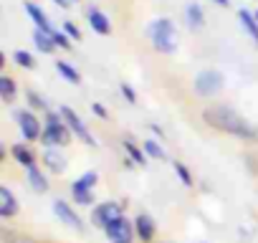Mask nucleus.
<instances>
[{
	"mask_svg": "<svg viewBox=\"0 0 258 243\" xmlns=\"http://www.w3.org/2000/svg\"><path fill=\"white\" fill-rule=\"evenodd\" d=\"M135 230H137V238H140L142 243H152L155 235H157V223L152 220V215L140 213V215L135 218Z\"/></svg>",
	"mask_w": 258,
	"mask_h": 243,
	"instance_id": "11",
	"label": "nucleus"
},
{
	"mask_svg": "<svg viewBox=\"0 0 258 243\" xmlns=\"http://www.w3.org/2000/svg\"><path fill=\"white\" fill-rule=\"evenodd\" d=\"M26 99H28V104H31V109H48V104H46V99H43L41 94H36V91H28V94H26Z\"/></svg>",
	"mask_w": 258,
	"mask_h": 243,
	"instance_id": "27",
	"label": "nucleus"
},
{
	"mask_svg": "<svg viewBox=\"0 0 258 243\" xmlns=\"http://www.w3.org/2000/svg\"><path fill=\"white\" fill-rule=\"evenodd\" d=\"M16 122H18V130H21V135H23L26 142L41 140V135H43L41 119H38L31 109H21V111H16Z\"/></svg>",
	"mask_w": 258,
	"mask_h": 243,
	"instance_id": "8",
	"label": "nucleus"
},
{
	"mask_svg": "<svg viewBox=\"0 0 258 243\" xmlns=\"http://www.w3.org/2000/svg\"><path fill=\"white\" fill-rule=\"evenodd\" d=\"M195 94L198 96H205V99H210V96H215L218 91H223V86H225V76L220 74V71H215V69H205V71H200L198 76H195Z\"/></svg>",
	"mask_w": 258,
	"mask_h": 243,
	"instance_id": "5",
	"label": "nucleus"
},
{
	"mask_svg": "<svg viewBox=\"0 0 258 243\" xmlns=\"http://www.w3.org/2000/svg\"><path fill=\"white\" fill-rule=\"evenodd\" d=\"M41 162H43V165H46V170H48V172H53V175H61V172L66 170V157H63V155H61V150H56V147H46V152H43Z\"/></svg>",
	"mask_w": 258,
	"mask_h": 243,
	"instance_id": "13",
	"label": "nucleus"
},
{
	"mask_svg": "<svg viewBox=\"0 0 258 243\" xmlns=\"http://www.w3.org/2000/svg\"><path fill=\"white\" fill-rule=\"evenodd\" d=\"M185 21H187V26H190L192 31L203 28V23H205V13H203V8H200L198 3H190V6L185 8Z\"/></svg>",
	"mask_w": 258,
	"mask_h": 243,
	"instance_id": "21",
	"label": "nucleus"
},
{
	"mask_svg": "<svg viewBox=\"0 0 258 243\" xmlns=\"http://www.w3.org/2000/svg\"><path fill=\"white\" fill-rule=\"evenodd\" d=\"M91 111H94L96 116H101V119H106V116H109V111H106V109H104L99 101H94V104H91Z\"/></svg>",
	"mask_w": 258,
	"mask_h": 243,
	"instance_id": "32",
	"label": "nucleus"
},
{
	"mask_svg": "<svg viewBox=\"0 0 258 243\" xmlns=\"http://www.w3.org/2000/svg\"><path fill=\"white\" fill-rule=\"evenodd\" d=\"M86 18H89V26H91L94 33H99V36H109L111 33V23H109V18L99 8H91Z\"/></svg>",
	"mask_w": 258,
	"mask_h": 243,
	"instance_id": "15",
	"label": "nucleus"
},
{
	"mask_svg": "<svg viewBox=\"0 0 258 243\" xmlns=\"http://www.w3.org/2000/svg\"><path fill=\"white\" fill-rule=\"evenodd\" d=\"M53 66H56V71H58V74H61V76H63L69 84H81V74H79V71H76V69L69 64V61H56Z\"/></svg>",
	"mask_w": 258,
	"mask_h": 243,
	"instance_id": "23",
	"label": "nucleus"
},
{
	"mask_svg": "<svg viewBox=\"0 0 258 243\" xmlns=\"http://www.w3.org/2000/svg\"><path fill=\"white\" fill-rule=\"evenodd\" d=\"M13 61H16L21 69H28V71H31V69H36V58H33L28 51H23V48H18V51L13 53Z\"/></svg>",
	"mask_w": 258,
	"mask_h": 243,
	"instance_id": "26",
	"label": "nucleus"
},
{
	"mask_svg": "<svg viewBox=\"0 0 258 243\" xmlns=\"http://www.w3.org/2000/svg\"><path fill=\"white\" fill-rule=\"evenodd\" d=\"M21 210V203L11 193L8 185H0V218H13Z\"/></svg>",
	"mask_w": 258,
	"mask_h": 243,
	"instance_id": "12",
	"label": "nucleus"
},
{
	"mask_svg": "<svg viewBox=\"0 0 258 243\" xmlns=\"http://www.w3.org/2000/svg\"><path fill=\"white\" fill-rule=\"evenodd\" d=\"M150 130L157 135V137H165V132H162V127H157V125H150Z\"/></svg>",
	"mask_w": 258,
	"mask_h": 243,
	"instance_id": "33",
	"label": "nucleus"
},
{
	"mask_svg": "<svg viewBox=\"0 0 258 243\" xmlns=\"http://www.w3.org/2000/svg\"><path fill=\"white\" fill-rule=\"evenodd\" d=\"M203 119H205L208 127H213L223 135H230L235 140L258 145V127L253 125V122H248L243 114H238L235 109H230V106L210 104V106L203 109Z\"/></svg>",
	"mask_w": 258,
	"mask_h": 243,
	"instance_id": "1",
	"label": "nucleus"
},
{
	"mask_svg": "<svg viewBox=\"0 0 258 243\" xmlns=\"http://www.w3.org/2000/svg\"><path fill=\"white\" fill-rule=\"evenodd\" d=\"M96 183H99V172H94V170H89L81 177H76L71 183V198H74V203H79V205H94L96 203V195H94Z\"/></svg>",
	"mask_w": 258,
	"mask_h": 243,
	"instance_id": "4",
	"label": "nucleus"
},
{
	"mask_svg": "<svg viewBox=\"0 0 258 243\" xmlns=\"http://www.w3.org/2000/svg\"><path fill=\"white\" fill-rule=\"evenodd\" d=\"M106 238L111 240V243H135V238H137V230H135V220H129V218H119V220H114L106 230Z\"/></svg>",
	"mask_w": 258,
	"mask_h": 243,
	"instance_id": "9",
	"label": "nucleus"
},
{
	"mask_svg": "<svg viewBox=\"0 0 258 243\" xmlns=\"http://www.w3.org/2000/svg\"><path fill=\"white\" fill-rule=\"evenodd\" d=\"M3 243H43V240H36V238H28V235H16V238H8V233H3Z\"/></svg>",
	"mask_w": 258,
	"mask_h": 243,
	"instance_id": "30",
	"label": "nucleus"
},
{
	"mask_svg": "<svg viewBox=\"0 0 258 243\" xmlns=\"http://www.w3.org/2000/svg\"><path fill=\"white\" fill-rule=\"evenodd\" d=\"M172 170H175V175L180 177V183L185 185V188H192L195 185V180H192V175H190V170L180 162V160H172Z\"/></svg>",
	"mask_w": 258,
	"mask_h": 243,
	"instance_id": "25",
	"label": "nucleus"
},
{
	"mask_svg": "<svg viewBox=\"0 0 258 243\" xmlns=\"http://www.w3.org/2000/svg\"><path fill=\"white\" fill-rule=\"evenodd\" d=\"M121 147L126 150L129 157L135 160V165H142V167L147 165V152H145V147H140L132 137H124V140H121Z\"/></svg>",
	"mask_w": 258,
	"mask_h": 243,
	"instance_id": "17",
	"label": "nucleus"
},
{
	"mask_svg": "<svg viewBox=\"0 0 258 243\" xmlns=\"http://www.w3.org/2000/svg\"><path fill=\"white\" fill-rule=\"evenodd\" d=\"M33 43H36V48H38L41 53H53V51L58 48L56 41H53V33H46V31H41V28L33 31Z\"/></svg>",
	"mask_w": 258,
	"mask_h": 243,
	"instance_id": "18",
	"label": "nucleus"
},
{
	"mask_svg": "<svg viewBox=\"0 0 258 243\" xmlns=\"http://www.w3.org/2000/svg\"><path fill=\"white\" fill-rule=\"evenodd\" d=\"M119 91L124 94V99H126L129 104H137V94H135V89L129 86L126 81H121V84H119Z\"/></svg>",
	"mask_w": 258,
	"mask_h": 243,
	"instance_id": "28",
	"label": "nucleus"
},
{
	"mask_svg": "<svg viewBox=\"0 0 258 243\" xmlns=\"http://www.w3.org/2000/svg\"><path fill=\"white\" fill-rule=\"evenodd\" d=\"M26 13H28V18L33 21L36 28H41V31H46V33H53V31H56V28L51 26V21H48V16H46V11H43L41 6L26 3Z\"/></svg>",
	"mask_w": 258,
	"mask_h": 243,
	"instance_id": "14",
	"label": "nucleus"
},
{
	"mask_svg": "<svg viewBox=\"0 0 258 243\" xmlns=\"http://www.w3.org/2000/svg\"><path fill=\"white\" fill-rule=\"evenodd\" d=\"M150 43L157 53H175L177 51V31L170 18H155L147 28Z\"/></svg>",
	"mask_w": 258,
	"mask_h": 243,
	"instance_id": "2",
	"label": "nucleus"
},
{
	"mask_svg": "<svg viewBox=\"0 0 258 243\" xmlns=\"http://www.w3.org/2000/svg\"><path fill=\"white\" fill-rule=\"evenodd\" d=\"M53 41H56V46H58V48H63V51H69V48H71V38H69L66 33L53 31Z\"/></svg>",
	"mask_w": 258,
	"mask_h": 243,
	"instance_id": "29",
	"label": "nucleus"
},
{
	"mask_svg": "<svg viewBox=\"0 0 258 243\" xmlns=\"http://www.w3.org/2000/svg\"><path fill=\"white\" fill-rule=\"evenodd\" d=\"M58 114H61V119L66 122V127L71 130V135H74L76 140H81L86 147H96V145H99V142L94 140V135L89 132V127L81 122V116H79L71 106H61V109H58Z\"/></svg>",
	"mask_w": 258,
	"mask_h": 243,
	"instance_id": "7",
	"label": "nucleus"
},
{
	"mask_svg": "<svg viewBox=\"0 0 258 243\" xmlns=\"http://www.w3.org/2000/svg\"><path fill=\"white\" fill-rule=\"evenodd\" d=\"M213 3H215V6H223V8H228V6H230V0H213Z\"/></svg>",
	"mask_w": 258,
	"mask_h": 243,
	"instance_id": "35",
	"label": "nucleus"
},
{
	"mask_svg": "<svg viewBox=\"0 0 258 243\" xmlns=\"http://www.w3.org/2000/svg\"><path fill=\"white\" fill-rule=\"evenodd\" d=\"M142 147H145L147 157H152V160H165V157H167V155H165V147H162L157 140H145Z\"/></svg>",
	"mask_w": 258,
	"mask_h": 243,
	"instance_id": "24",
	"label": "nucleus"
},
{
	"mask_svg": "<svg viewBox=\"0 0 258 243\" xmlns=\"http://www.w3.org/2000/svg\"><path fill=\"white\" fill-rule=\"evenodd\" d=\"M53 3L61 6V8H69V6H71V0H53Z\"/></svg>",
	"mask_w": 258,
	"mask_h": 243,
	"instance_id": "34",
	"label": "nucleus"
},
{
	"mask_svg": "<svg viewBox=\"0 0 258 243\" xmlns=\"http://www.w3.org/2000/svg\"><path fill=\"white\" fill-rule=\"evenodd\" d=\"M124 215V203H116V200H104L99 203L94 210H91V223L99 228V230H106L114 220H119Z\"/></svg>",
	"mask_w": 258,
	"mask_h": 243,
	"instance_id": "6",
	"label": "nucleus"
},
{
	"mask_svg": "<svg viewBox=\"0 0 258 243\" xmlns=\"http://www.w3.org/2000/svg\"><path fill=\"white\" fill-rule=\"evenodd\" d=\"M63 28H66V33H69L74 41H81V31H79V28H76L71 21H66V23H63Z\"/></svg>",
	"mask_w": 258,
	"mask_h": 243,
	"instance_id": "31",
	"label": "nucleus"
},
{
	"mask_svg": "<svg viewBox=\"0 0 258 243\" xmlns=\"http://www.w3.org/2000/svg\"><path fill=\"white\" fill-rule=\"evenodd\" d=\"M28 185H31V190L33 193H48V180H46V175L41 172V167H28Z\"/></svg>",
	"mask_w": 258,
	"mask_h": 243,
	"instance_id": "20",
	"label": "nucleus"
},
{
	"mask_svg": "<svg viewBox=\"0 0 258 243\" xmlns=\"http://www.w3.org/2000/svg\"><path fill=\"white\" fill-rule=\"evenodd\" d=\"M16 94H18V86L11 76H0V99L6 104H13L16 101Z\"/></svg>",
	"mask_w": 258,
	"mask_h": 243,
	"instance_id": "22",
	"label": "nucleus"
},
{
	"mask_svg": "<svg viewBox=\"0 0 258 243\" xmlns=\"http://www.w3.org/2000/svg\"><path fill=\"white\" fill-rule=\"evenodd\" d=\"M238 21H240V28L250 36V41L258 46V21H255V16L250 13V11H245V8H240L238 11Z\"/></svg>",
	"mask_w": 258,
	"mask_h": 243,
	"instance_id": "16",
	"label": "nucleus"
},
{
	"mask_svg": "<svg viewBox=\"0 0 258 243\" xmlns=\"http://www.w3.org/2000/svg\"><path fill=\"white\" fill-rule=\"evenodd\" d=\"M11 157H13V160H16L18 165H23L26 170L36 165V155H33V152H31V150H28L26 145H21V142L11 147Z\"/></svg>",
	"mask_w": 258,
	"mask_h": 243,
	"instance_id": "19",
	"label": "nucleus"
},
{
	"mask_svg": "<svg viewBox=\"0 0 258 243\" xmlns=\"http://www.w3.org/2000/svg\"><path fill=\"white\" fill-rule=\"evenodd\" d=\"M71 130L66 127V122L61 119L58 111H48L46 114V125H43V135H41V145L46 147H66L71 145Z\"/></svg>",
	"mask_w": 258,
	"mask_h": 243,
	"instance_id": "3",
	"label": "nucleus"
},
{
	"mask_svg": "<svg viewBox=\"0 0 258 243\" xmlns=\"http://www.w3.org/2000/svg\"><path fill=\"white\" fill-rule=\"evenodd\" d=\"M253 16H255V21H258V11H255V13H253Z\"/></svg>",
	"mask_w": 258,
	"mask_h": 243,
	"instance_id": "36",
	"label": "nucleus"
},
{
	"mask_svg": "<svg viewBox=\"0 0 258 243\" xmlns=\"http://www.w3.org/2000/svg\"><path fill=\"white\" fill-rule=\"evenodd\" d=\"M53 213H56V218L63 223V225H69L71 230H84V220L79 218V213L66 203V200H53Z\"/></svg>",
	"mask_w": 258,
	"mask_h": 243,
	"instance_id": "10",
	"label": "nucleus"
}]
</instances>
